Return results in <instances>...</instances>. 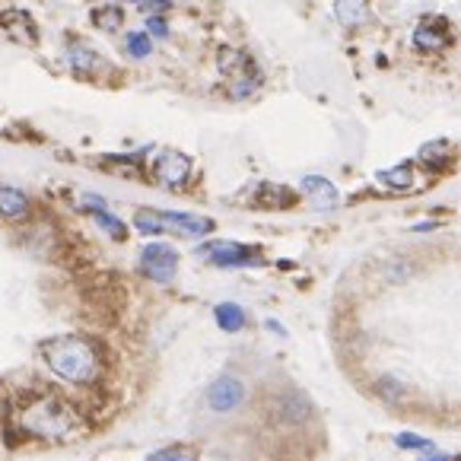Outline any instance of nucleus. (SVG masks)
Returning <instances> with one entry per match:
<instances>
[{
    "label": "nucleus",
    "instance_id": "nucleus-26",
    "mask_svg": "<svg viewBox=\"0 0 461 461\" xmlns=\"http://www.w3.org/2000/svg\"><path fill=\"white\" fill-rule=\"evenodd\" d=\"M147 36H156V38H166L169 36V26L163 16H150L147 20Z\"/></svg>",
    "mask_w": 461,
    "mask_h": 461
},
{
    "label": "nucleus",
    "instance_id": "nucleus-27",
    "mask_svg": "<svg viewBox=\"0 0 461 461\" xmlns=\"http://www.w3.org/2000/svg\"><path fill=\"white\" fill-rule=\"evenodd\" d=\"M169 4H172V0H137V7L150 16H159L163 10H169Z\"/></svg>",
    "mask_w": 461,
    "mask_h": 461
},
{
    "label": "nucleus",
    "instance_id": "nucleus-16",
    "mask_svg": "<svg viewBox=\"0 0 461 461\" xmlns=\"http://www.w3.org/2000/svg\"><path fill=\"white\" fill-rule=\"evenodd\" d=\"M334 13L344 26L366 23V0H334Z\"/></svg>",
    "mask_w": 461,
    "mask_h": 461
},
{
    "label": "nucleus",
    "instance_id": "nucleus-5",
    "mask_svg": "<svg viewBox=\"0 0 461 461\" xmlns=\"http://www.w3.org/2000/svg\"><path fill=\"white\" fill-rule=\"evenodd\" d=\"M312 417H315V404H312V398L306 392L290 388V392H283L274 398V420H277L280 426L299 430V426L309 424Z\"/></svg>",
    "mask_w": 461,
    "mask_h": 461
},
{
    "label": "nucleus",
    "instance_id": "nucleus-23",
    "mask_svg": "<svg viewBox=\"0 0 461 461\" xmlns=\"http://www.w3.org/2000/svg\"><path fill=\"white\" fill-rule=\"evenodd\" d=\"M442 156H446V144L442 140H433V144H426L424 150H420V163L424 166H442Z\"/></svg>",
    "mask_w": 461,
    "mask_h": 461
},
{
    "label": "nucleus",
    "instance_id": "nucleus-12",
    "mask_svg": "<svg viewBox=\"0 0 461 461\" xmlns=\"http://www.w3.org/2000/svg\"><path fill=\"white\" fill-rule=\"evenodd\" d=\"M449 42L446 23H439V16H426V23L414 32V45L420 52H439Z\"/></svg>",
    "mask_w": 461,
    "mask_h": 461
},
{
    "label": "nucleus",
    "instance_id": "nucleus-17",
    "mask_svg": "<svg viewBox=\"0 0 461 461\" xmlns=\"http://www.w3.org/2000/svg\"><path fill=\"white\" fill-rule=\"evenodd\" d=\"M92 219H96V227L102 229V233H108L115 239V242H122L124 235H128V227H124L122 219L115 217L108 207H102V211H92Z\"/></svg>",
    "mask_w": 461,
    "mask_h": 461
},
{
    "label": "nucleus",
    "instance_id": "nucleus-11",
    "mask_svg": "<svg viewBox=\"0 0 461 461\" xmlns=\"http://www.w3.org/2000/svg\"><path fill=\"white\" fill-rule=\"evenodd\" d=\"M303 195L309 197L318 211H334L338 207V188L322 175H306L303 179Z\"/></svg>",
    "mask_w": 461,
    "mask_h": 461
},
{
    "label": "nucleus",
    "instance_id": "nucleus-4",
    "mask_svg": "<svg viewBox=\"0 0 461 461\" xmlns=\"http://www.w3.org/2000/svg\"><path fill=\"white\" fill-rule=\"evenodd\" d=\"M249 401V385H245L239 376H217L207 385L204 392V404L213 410V414H233V410H239Z\"/></svg>",
    "mask_w": 461,
    "mask_h": 461
},
{
    "label": "nucleus",
    "instance_id": "nucleus-10",
    "mask_svg": "<svg viewBox=\"0 0 461 461\" xmlns=\"http://www.w3.org/2000/svg\"><path fill=\"white\" fill-rule=\"evenodd\" d=\"M32 213V201L26 191L13 188V185H0V217L10 223H23Z\"/></svg>",
    "mask_w": 461,
    "mask_h": 461
},
{
    "label": "nucleus",
    "instance_id": "nucleus-18",
    "mask_svg": "<svg viewBox=\"0 0 461 461\" xmlns=\"http://www.w3.org/2000/svg\"><path fill=\"white\" fill-rule=\"evenodd\" d=\"M378 182H382V185H388V188L408 191L410 185H414V172H410V166H408V163H404V166L382 169V172H378Z\"/></svg>",
    "mask_w": 461,
    "mask_h": 461
},
{
    "label": "nucleus",
    "instance_id": "nucleus-15",
    "mask_svg": "<svg viewBox=\"0 0 461 461\" xmlns=\"http://www.w3.org/2000/svg\"><path fill=\"white\" fill-rule=\"evenodd\" d=\"M0 23L7 26V32L13 38H20V42H26V45H36V26H32L29 13H7Z\"/></svg>",
    "mask_w": 461,
    "mask_h": 461
},
{
    "label": "nucleus",
    "instance_id": "nucleus-21",
    "mask_svg": "<svg viewBox=\"0 0 461 461\" xmlns=\"http://www.w3.org/2000/svg\"><path fill=\"white\" fill-rule=\"evenodd\" d=\"M147 461H201V458H197V452L188 446H163L147 455Z\"/></svg>",
    "mask_w": 461,
    "mask_h": 461
},
{
    "label": "nucleus",
    "instance_id": "nucleus-7",
    "mask_svg": "<svg viewBox=\"0 0 461 461\" xmlns=\"http://www.w3.org/2000/svg\"><path fill=\"white\" fill-rule=\"evenodd\" d=\"M197 251H201L213 267H258L261 265L258 249L239 245V242H207Z\"/></svg>",
    "mask_w": 461,
    "mask_h": 461
},
{
    "label": "nucleus",
    "instance_id": "nucleus-14",
    "mask_svg": "<svg viewBox=\"0 0 461 461\" xmlns=\"http://www.w3.org/2000/svg\"><path fill=\"white\" fill-rule=\"evenodd\" d=\"M68 61H70V68H74L76 74H83V76L86 74H96L99 68H106V64H102V58H99L96 52H90L86 45H80V42L68 48Z\"/></svg>",
    "mask_w": 461,
    "mask_h": 461
},
{
    "label": "nucleus",
    "instance_id": "nucleus-19",
    "mask_svg": "<svg viewBox=\"0 0 461 461\" xmlns=\"http://www.w3.org/2000/svg\"><path fill=\"white\" fill-rule=\"evenodd\" d=\"M134 229H137V233H144V235H163V233H166L159 211H150V207H144V211L134 213Z\"/></svg>",
    "mask_w": 461,
    "mask_h": 461
},
{
    "label": "nucleus",
    "instance_id": "nucleus-2",
    "mask_svg": "<svg viewBox=\"0 0 461 461\" xmlns=\"http://www.w3.org/2000/svg\"><path fill=\"white\" fill-rule=\"evenodd\" d=\"M38 356L45 370L68 388L92 392L106 378V356L92 338L83 334H58L38 344Z\"/></svg>",
    "mask_w": 461,
    "mask_h": 461
},
{
    "label": "nucleus",
    "instance_id": "nucleus-25",
    "mask_svg": "<svg viewBox=\"0 0 461 461\" xmlns=\"http://www.w3.org/2000/svg\"><path fill=\"white\" fill-rule=\"evenodd\" d=\"M378 394H382V398H392V401H398L401 398V382L398 378H382V382H378Z\"/></svg>",
    "mask_w": 461,
    "mask_h": 461
},
{
    "label": "nucleus",
    "instance_id": "nucleus-20",
    "mask_svg": "<svg viewBox=\"0 0 461 461\" xmlns=\"http://www.w3.org/2000/svg\"><path fill=\"white\" fill-rule=\"evenodd\" d=\"M124 23V13L118 7H99L92 10V26L102 32H118Z\"/></svg>",
    "mask_w": 461,
    "mask_h": 461
},
{
    "label": "nucleus",
    "instance_id": "nucleus-22",
    "mask_svg": "<svg viewBox=\"0 0 461 461\" xmlns=\"http://www.w3.org/2000/svg\"><path fill=\"white\" fill-rule=\"evenodd\" d=\"M124 52L140 61V58H147V54L153 52V38L147 36V32H131V36L124 38Z\"/></svg>",
    "mask_w": 461,
    "mask_h": 461
},
{
    "label": "nucleus",
    "instance_id": "nucleus-24",
    "mask_svg": "<svg viewBox=\"0 0 461 461\" xmlns=\"http://www.w3.org/2000/svg\"><path fill=\"white\" fill-rule=\"evenodd\" d=\"M398 446L401 449H420V452H433V442L424 436H414V433H401L398 436Z\"/></svg>",
    "mask_w": 461,
    "mask_h": 461
},
{
    "label": "nucleus",
    "instance_id": "nucleus-13",
    "mask_svg": "<svg viewBox=\"0 0 461 461\" xmlns=\"http://www.w3.org/2000/svg\"><path fill=\"white\" fill-rule=\"evenodd\" d=\"M213 318H217V325L223 328L227 334H235V331H242L245 322H249V315H245L242 306H235V303H219L217 309H213Z\"/></svg>",
    "mask_w": 461,
    "mask_h": 461
},
{
    "label": "nucleus",
    "instance_id": "nucleus-6",
    "mask_svg": "<svg viewBox=\"0 0 461 461\" xmlns=\"http://www.w3.org/2000/svg\"><path fill=\"white\" fill-rule=\"evenodd\" d=\"M140 271L144 277H150L153 283H172L179 274V255L172 245L166 242H150L140 251Z\"/></svg>",
    "mask_w": 461,
    "mask_h": 461
},
{
    "label": "nucleus",
    "instance_id": "nucleus-3",
    "mask_svg": "<svg viewBox=\"0 0 461 461\" xmlns=\"http://www.w3.org/2000/svg\"><path fill=\"white\" fill-rule=\"evenodd\" d=\"M219 70H223V76L229 80V92H233L235 99L255 92L258 83H261L258 68L251 64L249 54L239 52V48H219Z\"/></svg>",
    "mask_w": 461,
    "mask_h": 461
},
{
    "label": "nucleus",
    "instance_id": "nucleus-8",
    "mask_svg": "<svg viewBox=\"0 0 461 461\" xmlns=\"http://www.w3.org/2000/svg\"><path fill=\"white\" fill-rule=\"evenodd\" d=\"M153 179L166 188H182L191 179V159L179 150H163L153 159Z\"/></svg>",
    "mask_w": 461,
    "mask_h": 461
},
{
    "label": "nucleus",
    "instance_id": "nucleus-28",
    "mask_svg": "<svg viewBox=\"0 0 461 461\" xmlns=\"http://www.w3.org/2000/svg\"><path fill=\"white\" fill-rule=\"evenodd\" d=\"M424 461H458V458H452V455H430V458Z\"/></svg>",
    "mask_w": 461,
    "mask_h": 461
},
{
    "label": "nucleus",
    "instance_id": "nucleus-1",
    "mask_svg": "<svg viewBox=\"0 0 461 461\" xmlns=\"http://www.w3.org/2000/svg\"><path fill=\"white\" fill-rule=\"evenodd\" d=\"M80 433H83V410L52 388H38L16 398L4 424V436L10 439V446H23V442L64 446Z\"/></svg>",
    "mask_w": 461,
    "mask_h": 461
},
{
    "label": "nucleus",
    "instance_id": "nucleus-9",
    "mask_svg": "<svg viewBox=\"0 0 461 461\" xmlns=\"http://www.w3.org/2000/svg\"><path fill=\"white\" fill-rule=\"evenodd\" d=\"M159 217H163V227H166V233L188 235V239H201V235L213 233V219L197 217V213H185V211H159Z\"/></svg>",
    "mask_w": 461,
    "mask_h": 461
}]
</instances>
